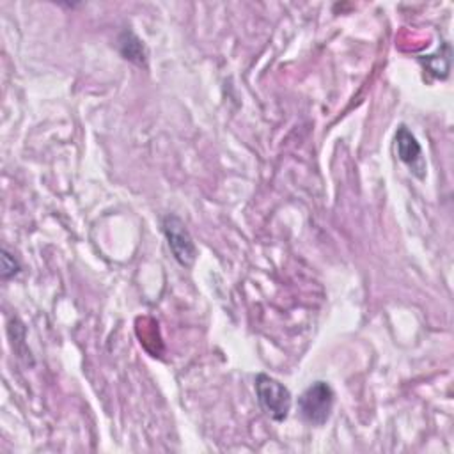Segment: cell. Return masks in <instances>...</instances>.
Returning a JSON list of instances; mask_svg holds the SVG:
<instances>
[{
  "label": "cell",
  "instance_id": "7a4b0ae2",
  "mask_svg": "<svg viewBox=\"0 0 454 454\" xmlns=\"http://www.w3.org/2000/svg\"><path fill=\"white\" fill-rule=\"evenodd\" d=\"M255 394L262 411L275 422H284L291 411L293 397L289 388L278 380L259 372L255 376Z\"/></svg>",
  "mask_w": 454,
  "mask_h": 454
},
{
  "label": "cell",
  "instance_id": "6da1fadb",
  "mask_svg": "<svg viewBox=\"0 0 454 454\" xmlns=\"http://www.w3.org/2000/svg\"><path fill=\"white\" fill-rule=\"evenodd\" d=\"M335 392L326 381L310 383L298 397L300 417L310 426H323L333 410Z\"/></svg>",
  "mask_w": 454,
  "mask_h": 454
},
{
  "label": "cell",
  "instance_id": "277c9868",
  "mask_svg": "<svg viewBox=\"0 0 454 454\" xmlns=\"http://www.w3.org/2000/svg\"><path fill=\"white\" fill-rule=\"evenodd\" d=\"M395 147H397V156L399 160L419 177L424 179L426 176V161L422 158V149L420 144L417 142L415 135L401 124L395 131Z\"/></svg>",
  "mask_w": 454,
  "mask_h": 454
},
{
  "label": "cell",
  "instance_id": "8992f818",
  "mask_svg": "<svg viewBox=\"0 0 454 454\" xmlns=\"http://www.w3.org/2000/svg\"><path fill=\"white\" fill-rule=\"evenodd\" d=\"M20 273V262L7 252V248H2V278H11Z\"/></svg>",
  "mask_w": 454,
  "mask_h": 454
},
{
  "label": "cell",
  "instance_id": "3957f363",
  "mask_svg": "<svg viewBox=\"0 0 454 454\" xmlns=\"http://www.w3.org/2000/svg\"><path fill=\"white\" fill-rule=\"evenodd\" d=\"M161 227L176 261L181 266L190 268L197 259V248L184 222L176 215H165L161 220Z\"/></svg>",
  "mask_w": 454,
  "mask_h": 454
},
{
  "label": "cell",
  "instance_id": "5b68a950",
  "mask_svg": "<svg viewBox=\"0 0 454 454\" xmlns=\"http://www.w3.org/2000/svg\"><path fill=\"white\" fill-rule=\"evenodd\" d=\"M119 50L124 59L135 62L137 66H145V50L142 41L133 32H122L119 39Z\"/></svg>",
  "mask_w": 454,
  "mask_h": 454
}]
</instances>
